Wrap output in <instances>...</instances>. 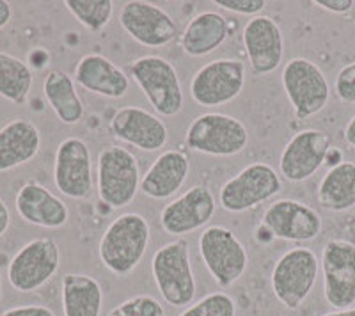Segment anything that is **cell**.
<instances>
[{"label": "cell", "mask_w": 355, "mask_h": 316, "mask_svg": "<svg viewBox=\"0 0 355 316\" xmlns=\"http://www.w3.org/2000/svg\"><path fill=\"white\" fill-rule=\"evenodd\" d=\"M178 316H236V304L226 292H215L192 302Z\"/></svg>", "instance_id": "obj_30"}, {"label": "cell", "mask_w": 355, "mask_h": 316, "mask_svg": "<svg viewBox=\"0 0 355 316\" xmlns=\"http://www.w3.org/2000/svg\"><path fill=\"white\" fill-rule=\"evenodd\" d=\"M318 8L325 9V11L338 12V15H343L348 12L355 6L354 0H316L315 2Z\"/></svg>", "instance_id": "obj_35"}, {"label": "cell", "mask_w": 355, "mask_h": 316, "mask_svg": "<svg viewBox=\"0 0 355 316\" xmlns=\"http://www.w3.org/2000/svg\"><path fill=\"white\" fill-rule=\"evenodd\" d=\"M98 195L110 208H125L141 188L137 157L123 146H107L98 155Z\"/></svg>", "instance_id": "obj_4"}, {"label": "cell", "mask_w": 355, "mask_h": 316, "mask_svg": "<svg viewBox=\"0 0 355 316\" xmlns=\"http://www.w3.org/2000/svg\"><path fill=\"white\" fill-rule=\"evenodd\" d=\"M9 224H11V211H9L4 199H0V236L6 235V231L9 229Z\"/></svg>", "instance_id": "obj_36"}, {"label": "cell", "mask_w": 355, "mask_h": 316, "mask_svg": "<svg viewBox=\"0 0 355 316\" xmlns=\"http://www.w3.org/2000/svg\"><path fill=\"white\" fill-rule=\"evenodd\" d=\"M283 191V179L277 170L265 162L243 167L239 175L227 179L218 192V204L230 213H242L270 201Z\"/></svg>", "instance_id": "obj_8"}, {"label": "cell", "mask_w": 355, "mask_h": 316, "mask_svg": "<svg viewBox=\"0 0 355 316\" xmlns=\"http://www.w3.org/2000/svg\"><path fill=\"white\" fill-rule=\"evenodd\" d=\"M263 227L272 238L284 242H313L322 233V217L297 199H277L263 213Z\"/></svg>", "instance_id": "obj_14"}, {"label": "cell", "mask_w": 355, "mask_h": 316, "mask_svg": "<svg viewBox=\"0 0 355 316\" xmlns=\"http://www.w3.org/2000/svg\"><path fill=\"white\" fill-rule=\"evenodd\" d=\"M190 173V160L185 151L167 150L157 157L141 179L142 194L151 199H169L176 194Z\"/></svg>", "instance_id": "obj_22"}, {"label": "cell", "mask_w": 355, "mask_h": 316, "mask_svg": "<svg viewBox=\"0 0 355 316\" xmlns=\"http://www.w3.org/2000/svg\"><path fill=\"white\" fill-rule=\"evenodd\" d=\"M64 6L75 20L91 33L103 30L114 15L112 0H66Z\"/></svg>", "instance_id": "obj_29"}, {"label": "cell", "mask_w": 355, "mask_h": 316, "mask_svg": "<svg viewBox=\"0 0 355 316\" xmlns=\"http://www.w3.org/2000/svg\"><path fill=\"white\" fill-rule=\"evenodd\" d=\"M243 46L250 69L256 75H270L284 57V37L277 21L270 17H252L243 27Z\"/></svg>", "instance_id": "obj_19"}, {"label": "cell", "mask_w": 355, "mask_h": 316, "mask_svg": "<svg viewBox=\"0 0 355 316\" xmlns=\"http://www.w3.org/2000/svg\"><path fill=\"white\" fill-rule=\"evenodd\" d=\"M15 207L25 222L44 229H59L66 226L69 219V210L64 201L36 182L21 186L15 199Z\"/></svg>", "instance_id": "obj_21"}, {"label": "cell", "mask_w": 355, "mask_h": 316, "mask_svg": "<svg viewBox=\"0 0 355 316\" xmlns=\"http://www.w3.org/2000/svg\"><path fill=\"white\" fill-rule=\"evenodd\" d=\"M320 272V260L307 247L284 252L272 268L270 284L275 299L286 309L295 311L307 300Z\"/></svg>", "instance_id": "obj_6"}, {"label": "cell", "mask_w": 355, "mask_h": 316, "mask_svg": "<svg viewBox=\"0 0 355 316\" xmlns=\"http://www.w3.org/2000/svg\"><path fill=\"white\" fill-rule=\"evenodd\" d=\"M245 64L239 59L206 62L190 80V96L201 107H220L240 96L245 85Z\"/></svg>", "instance_id": "obj_11"}, {"label": "cell", "mask_w": 355, "mask_h": 316, "mask_svg": "<svg viewBox=\"0 0 355 316\" xmlns=\"http://www.w3.org/2000/svg\"><path fill=\"white\" fill-rule=\"evenodd\" d=\"M215 6L226 11L236 12V15H254L259 17V12L266 8L265 0H215Z\"/></svg>", "instance_id": "obj_33"}, {"label": "cell", "mask_w": 355, "mask_h": 316, "mask_svg": "<svg viewBox=\"0 0 355 316\" xmlns=\"http://www.w3.org/2000/svg\"><path fill=\"white\" fill-rule=\"evenodd\" d=\"M284 93L293 107L295 118L309 119L322 112L331 98L327 77L318 64L309 59L295 57L284 64L281 75Z\"/></svg>", "instance_id": "obj_9"}, {"label": "cell", "mask_w": 355, "mask_h": 316, "mask_svg": "<svg viewBox=\"0 0 355 316\" xmlns=\"http://www.w3.org/2000/svg\"><path fill=\"white\" fill-rule=\"evenodd\" d=\"M334 91L343 103H355V62L339 69L334 80Z\"/></svg>", "instance_id": "obj_32"}, {"label": "cell", "mask_w": 355, "mask_h": 316, "mask_svg": "<svg viewBox=\"0 0 355 316\" xmlns=\"http://www.w3.org/2000/svg\"><path fill=\"white\" fill-rule=\"evenodd\" d=\"M61 267V249L53 238H34L12 256L8 267V279L20 293H33L43 288Z\"/></svg>", "instance_id": "obj_10"}, {"label": "cell", "mask_w": 355, "mask_h": 316, "mask_svg": "<svg viewBox=\"0 0 355 316\" xmlns=\"http://www.w3.org/2000/svg\"><path fill=\"white\" fill-rule=\"evenodd\" d=\"M53 182L57 191L75 201H84L93 192L91 150L80 137H68L55 151Z\"/></svg>", "instance_id": "obj_15"}, {"label": "cell", "mask_w": 355, "mask_h": 316, "mask_svg": "<svg viewBox=\"0 0 355 316\" xmlns=\"http://www.w3.org/2000/svg\"><path fill=\"white\" fill-rule=\"evenodd\" d=\"M103 290L98 279L87 274L62 276V313L64 316H100Z\"/></svg>", "instance_id": "obj_26"}, {"label": "cell", "mask_w": 355, "mask_h": 316, "mask_svg": "<svg viewBox=\"0 0 355 316\" xmlns=\"http://www.w3.org/2000/svg\"><path fill=\"white\" fill-rule=\"evenodd\" d=\"M332 150L331 135L316 128L300 130L286 142L279 170L291 183H302L322 169Z\"/></svg>", "instance_id": "obj_13"}, {"label": "cell", "mask_w": 355, "mask_h": 316, "mask_svg": "<svg viewBox=\"0 0 355 316\" xmlns=\"http://www.w3.org/2000/svg\"><path fill=\"white\" fill-rule=\"evenodd\" d=\"M323 295L334 309H350L355 304V243L334 238L322 252Z\"/></svg>", "instance_id": "obj_12"}, {"label": "cell", "mask_w": 355, "mask_h": 316, "mask_svg": "<svg viewBox=\"0 0 355 316\" xmlns=\"http://www.w3.org/2000/svg\"><path fill=\"white\" fill-rule=\"evenodd\" d=\"M33 84L34 73L27 62L0 52V96L15 105H25Z\"/></svg>", "instance_id": "obj_28"}, {"label": "cell", "mask_w": 355, "mask_h": 316, "mask_svg": "<svg viewBox=\"0 0 355 316\" xmlns=\"http://www.w3.org/2000/svg\"><path fill=\"white\" fill-rule=\"evenodd\" d=\"M109 132L117 141L141 151H158L167 144L169 132L158 116L141 107H123L110 118Z\"/></svg>", "instance_id": "obj_18"}, {"label": "cell", "mask_w": 355, "mask_h": 316, "mask_svg": "<svg viewBox=\"0 0 355 316\" xmlns=\"http://www.w3.org/2000/svg\"><path fill=\"white\" fill-rule=\"evenodd\" d=\"M320 207L334 213H343L355 207V162L336 164L325 173L316 188Z\"/></svg>", "instance_id": "obj_25"}, {"label": "cell", "mask_w": 355, "mask_h": 316, "mask_svg": "<svg viewBox=\"0 0 355 316\" xmlns=\"http://www.w3.org/2000/svg\"><path fill=\"white\" fill-rule=\"evenodd\" d=\"M345 141L352 150H355V114L354 118L348 121V125L345 126Z\"/></svg>", "instance_id": "obj_38"}, {"label": "cell", "mask_w": 355, "mask_h": 316, "mask_svg": "<svg viewBox=\"0 0 355 316\" xmlns=\"http://www.w3.org/2000/svg\"><path fill=\"white\" fill-rule=\"evenodd\" d=\"M12 11H11V4L6 2V0H0V28H4L6 25L11 21Z\"/></svg>", "instance_id": "obj_37"}, {"label": "cell", "mask_w": 355, "mask_h": 316, "mask_svg": "<svg viewBox=\"0 0 355 316\" xmlns=\"http://www.w3.org/2000/svg\"><path fill=\"white\" fill-rule=\"evenodd\" d=\"M215 210H217V201L210 188L196 185L164 207L160 213V226L167 235H190L210 222Z\"/></svg>", "instance_id": "obj_17"}, {"label": "cell", "mask_w": 355, "mask_h": 316, "mask_svg": "<svg viewBox=\"0 0 355 316\" xmlns=\"http://www.w3.org/2000/svg\"><path fill=\"white\" fill-rule=\"evenodd\" d=\"M73 80L87 93L119 100L130 89V78L117 64L100 53H87L77 62Z\"/></svg>", "instance_id": "obj_20"}, {"label": "cell", "mask_w": 355, "mask_h": 316, "mask_svg": "<svg viewBox=\"0 0 355 316\" xmlns=\"http://www.w3.org/2000/svg\"><path fill=\"white\" fill-rule=\"evenodd\" d=\"M151 240L150 222L141 213L119 215L105 229L100 240L101 265L114 276L125 277L132 274L146 256Z\"/></svg>", "instance_id": "obj_1"}, {"label": "cell", "mask_w": 355, "mask_h": 316, "mask_svg": "<svg viewBox=\"0 0 355 316\" xmlns=\"http://www.w3.org/2000/svg\"><path fill=\"white\" fill-rule=\"evenodd\" d=\"M0 297H2V279H0Z\"/></svg>", "instance_id": "obj_40"}, {"label": "cell", "mask_w": 355, "mask_h": 316, "mask_svg": "<svg viewBox=\"0 0 355 316\" xmlns=\"http://www.w3.org/2000/svg\"><path fill=\"white\" fill-rule=\"evenodd\" d=\"M230 21L220 12L202 11L187 24L182 36V49L190 57L210 55L230 37Z\"/></svg>", "instance_id": "obj_24"}, {"label": "cell", "mask_w": 355, "mask_h": 316, "mask_svg": "<svg viewBox=\"0 0 355 316\" xmlns=\"http://www.w3.org/2000/svg\"><path fill=\"white\" fill-rule=\"evenodd\" d=\"M151 272L162 299L171 308H189L194 302L198 284L185 240L180 238L162 245L151 260Z\"/></svg>", "instance_id": "obj_2"}, {"label": "cell", "mask_w": 355, "mask_h": 316, "mask_svg": "<svg viewBox=\"0 0 355 316\" xmlns=\"http://www.w3.org/2000/svg\"><path fill=\"white\" fill-rule=\"evenodd\" d=\"M119 24L132 40L148 49L171 45L178 36V27L169 12L142 0H133L123 6Z\"/></svg>", "instance_id": "obj_16"}, {"label": "cell", "mask_w": 355, "mask_h": 316, "mask_svg": "<svg viewBox=\"0 0 355 316\" xmlns=\"http://www.w3.org/2000/svg\"><path fill=\"white\" fill-rule=\"evenodd\" d=\"M130 77L137 82L150 105L162 118H174L185 105L182 80L166 57L144 55L130 64Z\"/></svg>", "instance_id": "obj_3"}, {"label": "cell", "mask_w": 355, "mask_h": 316, "mask_svg": "<svg viewBox=\"0 0 355 316\" xmlns=\"http://www.w3.org/2000/svg\"><path fill=\"white\" fill-rule=\"evenodd\" d=\"M107 316H167L160 300L151 295H135L126 299Z\"/></svg>", "instance_id": "obj_31"}, {"label": "cell", "mask_w": 355, "mask_h": 316, "mask_svg": "<svg viewBox=\"0 0 355 316\" xmlns=\"http://www.w3.org/2000/svg\"><path fill=\"white\" fill-rule=\"evenodd\" d=\"M185 144L189 150L208 157H234L249 144V130L240 119L222 112L198 116L187 128Z\"/></svg>", "instance_id": "obj_5"}, {"label": "cell", "mask_w": 355, "mask_h": 316, "mask_svg": "<svg viewBox=\"0 0 355 316\" xmlns=\"http://www.w3.org/2000/svg\"><path fill=\"white\" fill-rule=\"evenodd\" d=\"M199 256L211 279L230 288L245 274L249 254L239 236L226 226H208L199 236Z\"/></svg>", "instance_id": "obj_7"}, {"label": "cell", "mask_w": 355, "mask_h": 316, "mask_svg": "<svg viewBox=\"0 0 355 316\" xmlns=\"http://www.w3.org/2000/svg\"><path fill=\"white\" fill-rule=\"evenodd\" d=\"M322 316H355V308H350V309H336V311L325 313V315H322Z\"/></svg>", "instance_id": "obj_39"}, {"label": "cell", "mask_w": 355, "mask_h": 316, "mask_svg": "<svg viewBox=\"0 0 355 316\" xmlns=\"http://www.w3.org/2000/svg\"><path fill=\"white\" fill-rule=\"evenodd\" d=\"M43 93L62 125H77L84 118V103L77 93L75 80L66 71L52 69L43 80Z\"/></svg>", "instance_id": "obj_27"}, {"label": "cell", "mask_w": 355, "mask_h": 316, "mask_svg": "<svg viewBox=\"0 0 355 316\" xmlns=\"http://www.w3.org/2000/svg\"><path fill=\"white\" fill-rule=\"evenodd\" d=\"M0 316H55V313L46 306H18L8 309Z\"/></svg>", "instance_id": "obj_34"}, {"label": "cell", "mask_w": 355, "mask_h": 316, "mask_svg": "<svg viewBox=\"0 0 355 316\" xmlns=\"http://www.w3.org/2000/svg\"><path fill=\"white\" fill-rule=\"evenodd\" d=\"M41 150V134L28 119H12L0 128V173L25 166Z\"/></svg>", "instance_id": "obj_23"}]
</instances>
